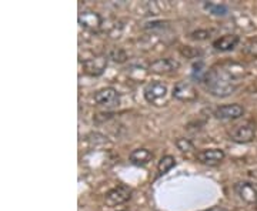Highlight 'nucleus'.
Wrapping results in <instances>:
<instances>
[{"instance_id":"1","label":"nucleus","mask_w":257,"mask_h":211,"mask_svg":"<svg viewBox=\"0 0 257 211\" xmlns=\"http://www.w3.org/2000/svg\"><path fill=\"white\" fill-rule=\"evenodd\" d=\"M244 69L236 63H224L211 67L206 74V87L216 97H227L237 90Z\"/></svg>"},{"instance_id":"2","label":"nucleus","mask_w":257,"mask_h":211,"mask_svg":"<svg viewBox=\"0 0 257 211\" xmlns=\"http://www.w3.org/2000/svg\"><path fill=\"white\" fill-rule=\"evenodd\" d=\"M167 86L160 80H153L145 87V99L147 103L155 104V106H162L167 97Z\"/></svg>"},{"instance_id":"3","label":"nucleus","mask_w":257,"mask_h":211,"mask_svg":"<svg viewBox=\"0 0 257 211\" xmlns=\"http://www.w3.org/2000/svg\"><path fill=\"white\" fill-rule=\"evenodd\" d=\"M229 137L231 141L239 143V144H246L253 141L256 137V129L251 123H243L230 130Z\"/></svg>"},{"instance_id":"4","label":"nucleus","mask_w":257,"mask_h":211,"mask_svg":"<svg viewBox=\"0 0 257 211\" xmlns=\"http://www.w3.org/2000/svg\"><path fill=\"white\" fill-rule=\"evenodd\" d=\"M107 60H109V57L106 55H99L94 56L92 59H86L83 62V70H84V73L93 76V77L101 76L107 67Z\"/></svg>"},{"instance_id":"5","label":"nucleus","mask_w":257,"mask_h":211,"mask_svg":"<svg viewBox=\"0 0 257 211\" xmlns=\"http://www.w3.org/2000/svg\"><path fill=\"white\" fill-rule=\"evenodd\" d=\"M130 197H132V188L121 184V185L111 188L109 193H106L104 201L109 207H116V205H120V204L130 200Z\"/></svg>"},{"instance_id":"6","label":"nucleus","mask_w":257,"mask_h":211,"mask_svg":"<svg viewBox=\"0 0 257 211\" xmlns=\"http://www.w3.org/2000/svg\"><path fill=\"white\" fill-rule=\"evenodd\" d=\"M234 191L240 197V200L250 204L257 205V184L251 181H239L234 185Z\"/></svg>"},{"instance_id":"7","label":"nucleus","mask_w":257,"mask_h":211,"mask_svg":"<svg viewBox=\"0 0 257 211\" xmlns=\"http://www.w3.org/2000/svg\"><path fill=\"white\" fill-rule=\"evenodd\" d=\"M93 100L97 106H101V107H114L117 106L120 101V96L116 89L113 87H104L99 92L94 93L93 96Z\"/></svg>"},{"instance_id":"8","label":"nucleus","mask_w":257,"mask_h":211,"mask_svg":"<svg viewBox=\"0 0 257 211\" xmlns=\"http://www.w3.org/2000/svg\"><path fill=\"white\" fill-rule=\"evenodd\" d=\"M79 25L82 28L87 29V30H99L101 26V16L97 12H93V10H83L79 13Z\"/></svg>"},{"instance_id":"9","label":"nucleus","mask_w":257,"mask_h":211,"mask_svg":"<svg viewBox=\"0 0 257 211\" xmlns=\"http://www.w3.org/2000/svg\"><path fill=\"white\" fill-rule=\"evenodd\" d=\"M244 114V109L240 104H224L214 110V117L219 120H236Z\"/></svg>"},{"instance_id":"10","label":"nucleus","mask_w":257,"mask_h":211,"mask_svg":"<svg viewBox=\"0 0 257 211\" xmlns=\"http://www.w3.org/2000/svg\"><path fill=\"white\" fill-rule=\"evenodd\" d=\"M173 97L180 101H193L197 99V92L189 82L176 83L173 87Z\"/></svg>"},{"instance_id":"11","label":"nucleus","mask_w":257,"mask_h":211,"mask_svg":"<svg viewBox=\"0 0 257 211\" xmlns=\"http://www.w3.org/2000/svg\"><path fill=\"white\" fill-rule=\"evenodd\" d=\"M180 67L179 62H176L175 59L170 57H165V59H157L155 62H152L149 66V70L152 73H173L177 69Z\"/></svg>"},{"instance_id":"12","label":"nucleus","mask_w":257,"mask_h":211,"mask_svg":"<svg viewBox=\"0 0 257 211\" xmlns=\"http://www.w3.org/2000/svg\"><path fill=\"white\" fill-rule=\"evenodd\" d=\"M224 156L226 154L221 148H206L200 153H197V161L202 164L216 165L223 161Z\"/></svg>"},{"instance_id":"13","label":"nucleus","mask_w":257,"mask_h":211,"mask_svg":"<svg viewBox=\"0 0 257 211\" xmlns=\"http://www.w3.org/2000/svg\"><path fill=\"white\" fill-rule=\"evenodd\" d=\"M239 43L240 37L237 35H224L213 42V47L217 52H230V50L236 49Z\"/></svg>"},{"instance_id":"14","label":"nucleus","mask_w":257,"mask_h":211,"mask_svg":"<svg viewBox=\"0 0 257 211\" xmlns=\"http://www.w3.org/2000/svg\"><path fill=\"white\" fill-rule=\"evenodd\" d=\"M153 158V153L149 148H136L130 153L128 160L135 165H145Z\"/></svg>"},{"instance_id":"15","label":"nucleus","mask_w":257,"mask_h":211,"mask_svg":"<svg viewBox=\"0 0 257 211\" xmlns=\"http://www.w3.org/2000/svg\"><path fill=\"white\" fill-rule=\"evenodd\" d=\"M176 165V160L173 156H163L160 158L159 164H157V171L159 175H163L166 173H169L173 167Z\"/></svg>"},{"instance_id":"16","label":"nucleus","mask_w":257,"mask_h":211,"mask_svg":"<svg viewBox=\"0 0 257 211\" xmlns=\"http://www.w3.org/2000/svg\"><path fill=\"white\" fill-rule=\"evenodd\" d=\"M204 9L209 10L214 16H226L229 13V8L224 5H217V3H204Z\"/></svg>"},{"instance_id":"17","label":"nucleus","mask_w":257,"mask_h":211,"mask_svg":"<svg viewBox=\"0 0 257 211\" xmlns=\"http://www.w3.org/2000/svg\"><path fill=\"white\" fill-rule=\"evenodd\" d=\"M243 53L251 56V57H257V37H251V39L244 42Z\"/></svg>"},{"instance_id":"18","label":"nucleus","mask_w":257,"mask_h":211,"mask_svg":"<svg viewBox=\"0 0 257 211\" xmlns=\"http://www.w3.org/2000/svg\"><path fill=\"white\" fill-rule=\"evenodd\" d=\"M206 74L207 72L204 70V65H203V62H197V63H194L193 65V79H196L197 82H204V79H206Z\"/></svg>"},{"instance_id":"19","label":"nucleus","mask_w":257,"mask_h":211,"mask_svg":"<svg viewBox=\"0 0 257 211\" xmlns=\"http://www.w3.org/2000/svg\"><path fill=\"white\" fill-rule=\"evenodd\" d=\"M175 143H176V147H177L180 151H192L193 148H194L193 143L189 140V138L180 137V138H177Z\"/></svg>"},{"instance_id":"20","label":"nucleus","mask_w":257,"mask_h":211,"mask_svg":"<svg viewBox=\"0 0 257 211\" xmlns=\"http://www.w3.org/2000/svg\"><path fill=\"white\" fill-rule=\"evenodd\" d=\"M109 57H110L113 62H116V63H123V62H126L127 55H126V52L121 50V49H114V50H111L110 52Z\"/></svg>"},{"instance_id":"21","label":"nucleus","mask_w":257,"mask_h":211,"mask_svg":"<svg viewBox=\"0 0 257 211\" xmlns=\"http://www.w3.org/2000/svg\"><path fill=\"white\" fill-rule=\"evenodd\" d=\"M211 35L210 30H196V32H193L190 37L194 39V40H206V39H209Z\"/></svg>"},{"instance_id":"22","label":"nucleus","mask_w":257,"mask_h":211,"mask_svg":"<svg viewBox=\"0 0 257 211\" xmlns=\"http://www.w3.org/2000/svg\"><path fill=\"white\" fill-rule=\"evenodd\" d=\"M206 211H226V210H223V208H220V207H213V208H210V210H206Z\"/></svg>"}]
</instances>
